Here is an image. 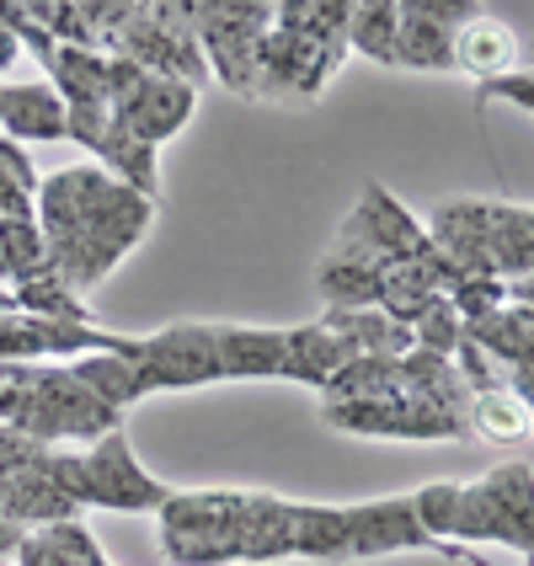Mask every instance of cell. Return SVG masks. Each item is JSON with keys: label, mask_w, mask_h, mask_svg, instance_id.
<instances>
[{"label": "cell", "mask_w": 534, "mask_h": 566, "mask_svg": "<svg viewBox=\"0 0 534 566\" xmlns=\"http://www.w3.org/2000/svg\"><path fill=\"white\" fill-rule=\"evenodd\" d=\"M449 60L460 64L475 81H503L513 75V60H519V38L503 28V22H486V17H471L465 28H454V54Z\"/></svg>", "instance_id": "8992f818"}, {"label": "cell", "mask_w": 534, "mask_h": 566, "mask_svg": "<svg viewBox=\"0 0 534 566\" xmlns=\"http://www.w3.org/2000/svg\"><path fill=\"white\" fill-rule=\"evenodd\" d=\"M411 503L433 539H503L534 556V475L524 465H507L475 486H428Z\"/></svg>", "instance_id": "6da1fadb"}, {"label": "cell", "mask_w": 534, "mask_h": 566, "mask_svg": "<svg viewBox=\"0 0 534 566\" xmlns=\"http://www.w3.org/2000/svg\"><path fill=\"white\" fill-rule=\"evenodd\" d=\"M465 428H475V433H486L492 443H519L534 433V417L530 407L507 390V385H475L471 390V411H465Z\"/></svg>", "instance_id": "52a82bcc"}, {"label": "cell", "mask_w": 534, "mask_h": 566, "mask_svg": "<svg viewBox=\"0 0 534 566\" xmlns=\"http://www.w3.org/2000/svg\"><path fill=\"white\" fill-rule=\"evenodd\" d=\"M220 375H283L289 332H214Z\"/></svg>", "instance_id": "ba28073f"}, {"label": "cell", "mask_w": 534, "mask_h": 566, "mask_svg": "<svg viewBox=\"0 0 534 566\" xmlns=\"http://www.w3.org/2000/svg\"><path fill=\"white\" fill-rule=\"evenodd\" d=\"M0 128L11 145L22 139H64V102L54 86H0Z\"/></svg>", "instance_id": "5b68a950"}, {"label": "cell", "mask_w": 534, "mask_h": 566, "mask_svg": "<svg viewBox=\"0 0 534 566\" xmlns=\"http://www.w3.org/2000/svg\"><path fill=\"white\" fill-rule=\"evenodd\" d=\"M139 396L166 390V385H203L220 379V353H214V326H171L150 343H134L128 353Z\"/></svg>", "instance_id": "7a4b0ae2"}, {"label": "cell", "mask_w": 534, "mask_h": 566, "mask_svg": "<svg viewBox=\"0 0 534 566\" xmlns=\"http://www.w3.org/2000/svg\"><path fill=\"white\" fill-rule=\"evenodd\" d=\"M443 551V539L428 535L422 513L411 497H390V503H369V507H347V551L353 556H385V551Z\"/></svg>", "instance_id": "277c9868"}, {"label": "cell", "mask_w": 534, "mask_h": 566, "mask_svg": "<svg viewBox=\"0 0 534 566\" xmlns=\"http://www.w3.org/2000/svg\"><path fill=\"white\" fill-rule=\"evenodd\" d=\"M17 54H22V43H17V32L6 28V17H0V70H11Z\"/></svg>", "instance_id": "7c38bea8"}, {"label": "cell", "mask_w": 534, "mask_h": 566, "mask_svg": "<svg viewBox=\"0 0 534 566\" xmlns=\"http://www.w3.org/2000/svg\"><path fill=\"white\" fill-rule=\"evenodd\" d=\"M17 556L22 566H107L96 556L92 535L75 524V518H64V524H49L43 535H28L17 545Z\"/></svg>", "instance_id": "9c48e42d"}, {"label": "cell", "mask_w": 534, "mask_h": 566, "mask_svg": "<svg viewBox=\"0 0 534 566\" xmlns=\"http://www.w3.org/2000/svg\"><path fill=\"white\" fill-rule=\"evenodd\" d=\"M481 96H513V102L534 107V64H530V70H513V75H503V81H492Z\"/></svg>", "instance_id": "8fae6325"}, {"label": "cell", "mask_w": 534, "mask_h": 566, "mask_svg": "<svg viewBox=\"0 0 534 566\" xmlns=\"http://www.w3.org/2000/svg\"><path fill=\"white\" fill-rule=\"evenodd\" d=\"M171 497L160 481L134 465L124 433L113 428L107 439H96L92 454H81V503H102V507H160Z\"/></svg>", "instance_id": "3957f363"}, {"label": "cell", "mask_w": 534, "mask_h": 566, "mask_svg": "<svg viewBox=\"0 0 534 566\" xmlns=\"http://www.w3.org/2000/svg\"><path fill=\"white\" fill-rule=\"evenodd\" d=\"M294 556L347 562V507H294Z\"/></svg>", "instance_id": "30bf717a"}]
</instances>
